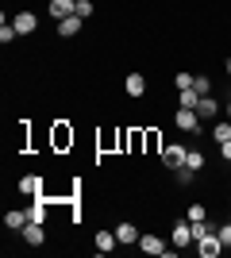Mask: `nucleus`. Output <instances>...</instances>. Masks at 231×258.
Instances as JSON below:
<instances>
[{
    "instance_id": "nucleus-25",
    "label": "nucleus",
    "mask_w": 231,
    "mask_h": 258,
    "mask_svg": "<svg viewBox=\"0 0 231 258\" xmlns=\"http://www.w3.org/2000/svg\"><path fill=\"white\" fill-rule=\"evenodd\" d=\"M193 173H197V170H189V166H181V170H177V185H193Z\"/></svg>"
},
{
    "instance_id": "nucleus-7",
    "label": "nucleus",
    "mask_w": 231,
    "mask_h": 258,
    "mask_svg": "<svg viewBox=\"0 0 231 258\" xmlns=\"http://www.w3.org/2000/svg\"><path fill=\"white\" fill-rule=\"evenodd\" d=\"M123 93H127L131 100L146 97V77H143V74H127V81H123Z\"/></svg>"
},
{
    "instance_id": "nucleus-8",
    "label": "nucleus",
    "mask_w": 231,
    "mask_h": 258,
    "mask_svg": "<svg viewBox=\"0 0 231 258\" xmlns=\"http://www.w3.org/2000/svg\"><path fill=\"white\" fill-rule=\"evenodd\" d=\"M20 235H23V243H27V247H43V243H46V231H43V224H35V220H31L27 227H23Z\"/></svg>"
},
{
    "instance_id": "nucleus-9",
    "label": "nucleus",
    "mask_w": 231,
    "mask_h": 258,
    "mask_svg": "<svg viewBox=\"0 0 231 258\" xmlns=\"http://www.w3.org/2000/svg\"><path fill=\"white\" fill-rule=\"evenodd\" d=\"M139 250H143V254H170V247H166L158 235H139Z\"/></svg>"
},
{
    "instance_id": "nucleus-28",
    "label": "nucleus",
    "mask_w": 231,
    "mask_h": 258,
    "mask_svg": "<svg viewBox=\"0 0 231 258\" xmlns=\"http://www.w3.org/2000/svg\"><path fill=\"white\" fill-rule=\"evenodd\" d=\"M227 74H231V62H227Z\"/></svg>"
},
{
    "instance_id": "nucleus-18",
    "label": "nucleus",
    "mask_w": 231,
    "mask_h": 258,
    "mask_svg": "<svg viewBox=\"0 0 231 258\" xmlns=\"http://www.w3.org/2000/svg\"><path fill=\"white\" fill-rule=\"evenodd\" d=\"M54 143H58V147H66V143H73V131H69L66 123H58V131H54Z\"/></svg>"
},
{
    "instance_id": "nucleus-22",
    "label": "nucleus",
    "mask_w": 231,
    "mask_h": 258,
    "mask_svg": "<svg viewBox=\"0 0 231 258\" xmlns=\"http://www.w3.org/2000/svg\"><path fill=\"white\" fill-rule=\"evenodd\" d=\"M73 16H81V20H89V16H93V0H77Z\"/></svg>"
},
{
    "instance_id": "nucleus-20",
    "label": "nucleus",
    "mask_w": 231,
    "mask_h": 258,
    "mask_svg": "<svg viewBox=\"0 0 231 258\" xmlns=\"http://www.w3.org/2000/svg\"><path fill=\"white\" fill-rule=\"evenodd\" d=\"M212 139H216V143H227L231 139V123H216V127H212Z\"/></svg>"
},
{
    "instance_id": "nucleus-4",
    "label": "nucleus",
    "mask_w": 231,
    "mask_h": 258,
    "mask_svg": "<svg viewBox=\"0 0 231 258\" xmlns=\"http://www.w3.org/2000/svg\"><path fill=\"white\" fill-rule=\"evenodd\" d=\"M223 243H220V235H204V239H197V254L200 258H220L223 254Z\"/></svg>"
},
{
    "instance_id": "nucleus-3",
    "label": "nucleus",
    "mask_w": 231,
    "mask_h": 258,
    "mask_svg": "<svg viewBox=\"0 0 231 258\" xmlns=\"http://www.w3.org/2000/svg\"><path fill=\"white\" fill-rule=\"evenodd\" d=\"M185 158H189V147H177V143L162 147V166H170V170H181Z\"/></svg>"
},
{
    "instance_id": "nucleus-29",
    "label": "nucleus",
    "mask_w": 231,
    "mask_h": 258,
    "mask_svg": "<svg viewBox=\"0 0 231 258\" xmlns=\"http://www.w3.org/2000/svg\"><path fill=\"white\" fill-rule=\"evenodd\" d=\"M227 201H231V197H227Z\"/></svg>"
},
{
    "instance_id": "nucleus-24",
    "label": "nucleus",
    "mask_w": 231,
    "mask_h": 258,
    "mask_svg": "<svg viewBox=\"0 0 231 258\" xmlns=\"http://www.w3.org/2000/svg\"><path fill=\"white\" fill-rule=\"evenodd\" d=\"M174 85H177V89H193V74H185V70H181V74L174 77Z\"/></svg>"
},
{
    "instance_id": "nucleus-10",
    "label": "nucleus",
    "mask_w": 231,
    "mask_h": 258,
    "mask_svg": "<svg viewBox=\"0 0 231 258\" xmlns=\"http://www.w3.org/2000/svg\"><path fill=\"white\" fill-rule=\"evenodd\" d=\"M81 27H85V20H81V16H66V20H58V35H62V39H73Z\"/></svg>"
},
{
    "instance_id": "nucleus-14",
    "label": "nucleus",
    "mask_w": 231,
    "mask_h": 258,
    "mask_svg": "<svg viewBox=\"0 0 231 258\" xmlns=\"http://www.w3.org/2000/svg\"><path fill=\"white\" fill-rule=\"evenodd\" d=\"M116 247H120L116 231H97V250H100V254H112Z\"/></svg>"
},
{
    "instance_id": "nucleus-27",
    "label": "nucleus",
    "mask_w": 231,
    "mask_h": 258,
    "mask_svg": "<svg viewBox=\"0 0 231 258\" xmlns=\"http://www.w3.org/2000/svg\"><path fill=\"white\" fill-rule=\"evenodd\" d=\"M223 112H227V119H231V97H227V104H223Z\"/></svg>"
},
{
    "instance_id": "nucleus-26",
    "label": "nucleus",
    "mask_w": 231,
    "mask_h": 258,
    "mask_svg": "<svg viewBox=\"0 0 231 258\" xmlns=\"http://www.w3.org/2000/svg\"><path fill=\"white\" fill-rule=\"evenodd\" d=\"M216 235H220L223 247H231V220H227V224H220V231H216Z\"/></svg>"
},
{
    "instance_id": "nucleus-23",
    "label": "nucleus",
    "mask_w": 231,
    "mask_h": 258,
    "mask_svg": "<svg viewBox=\"0 0 231 258\" xmlns=\"http://www.w3.org/2000/svg\"><path fill=\"white\" fill-rule=\"evenodd\" d=\"M204 205H189V212H185V220H193V224H197V220H204Z\"/></svg>"
},
{
    "instance_id": "nucleus-15",
    "label": "nucleus",
    "mask_w": 231,
    "mask_h": 258,
    "mask_svg": "<svg viewBox=\"0 0 231 258\" xmlns=\"http://www.w3.org/2000/svg\"><path fill=\"white\" fill-rule=\"evenodd\" d=\"M20 193H27V197H39V189H43V181L35 177V173H27V177H20V185H16Z\"/></svg>"
},
{
    "instance_id": "nucleus-17",
    "label": "nucleus",
    "mask_w": 231,
    "mask_h": 258,
    "mask_svg": "<svg viewBox=\"0 0 231 258\" xmlns=\"http://www.w3.org/2000/svg\"><path fill=\"white\" fill-rule=\"evenodd\" d=\"M20 39V31H16V23H8V16H4V23H0V43L8 46V43H16Z\"/></svg>"
},
{
    "instance_id": "nucleus-16",
    "label": "nucleus",
    "mask_w": 231,
    "mask_h": 258,
    "mask_svg": "<svg viewBox=\"0 0 231 258\" xmlns=\"http://www.w3.org/2000/svg\"><path fill=\"white\" fill-rule=\"evenodd\" d=\"M200 93L197 89H177V108H197Z\"/></svg>"
},
{
    "instance_id": "nucleus-11",
    "label": "nucleus",
    "mask_w": 231,
    "mask_h": 258,
    "mask_svg": "<svg viewBox=\"0 0 231 258\" xmlns=\"http://www.w3.org/2000/svg\"><path fill=\"white\" fill-rule=\"evenodd\" d=\"M197 116L200 119H216V116H220V100H216V97H200L197 100Z\"/></svg>"
},
{
    "instance_id": "nucleus-21",
    "label": "nucleus",
    "mask_w": 231,
    "mask_h": 258,
    "mask_svg": "<svg viewBox=\"0 0 231 258\" xmlns=\"http://www.w3.org/2000/svg\"><path fill=\"white\" fill-rule=\"evenodd\" d=\"M193 89H197L200 97H208L212 93V77H193Z\"/></svg>"
},
{
    "instance_id": "nucleus-12",
    "label": "nucleus",
    "mask_w": 231,
    "mask_h": 258,
    "mask_svg": "<svg viewBox=\"0 0 231 258\" xmlns=\"http://www.w3.org/2000/svg\"><path fill=\"white\" fill-rule=\"evenodd\" d=\"M73 8H77V0H50V16H54V23L66 20V16H73Z\"/></svg>"
},
{
    "instance_id": "nucleus-2",
    "label": "nucleus",
    "mask_w": 231,
    "mask_h": 258,
    "mask_svg": "<svg viewBox=\"0 0 231 258\" xmlns=\"http://www.w3.org/2000/svg\"><path fill=\"white\" fill-rule=\"evenodd\" d=\"M170 243H174L177 250H181V247H197V239H193V224H189V220L174 224V231H170Z\"/></svg>"
},
{
    "instance_id": "nucleus-19",
    "label": "nucleus",
    "mask_w": 231,
    "mask_h": 258,
    "mask_svg": "<svg viewBox=\"0 0 231 258\" xmlns=\"http://www.w3.org/2000/svg\"><path fill=\"white\" fill-rule=\"evenodd\" d=\"M185 166H189V170H204V154L193 147V151H189V158H185Z\"/></svg>"
},
{
    "instance_id": "nucleus-1",
    "label": "nucleus",
    "mask_w": 231,
    "mask_h": 258,
    "mask_svg": "<svg viewBox=\"0 0 231 258\" xmlns=\"http://www.w3.org/2000/svg\"><path fill=\"white\" fill-rule=\"evenodd\" d=\"M174 123L185 131V135H200V127H204L200 116H197V108H177V112H174Z\"/></svg>"
},
{
    "instance_id": "nucleus-5",
    "label": "nucleus",
    "mask_w": 231,
    "mask_h": 258,
    "mask_svg": "<svg viewBox=\"0 0 231 258\" xmlns=\"http://www.w3.org/2000/svg\"><path fill=\"white\" fill-rule=\"evenodd\" d=\"M116 239H120V247H139V227L123 220V224H116Z\"/></svg>"
},
{
    "instance_id": "nucleus-6",
    "label": "nucleus",
    "mask_w": 231,
    "mask_h": 258,
    "mask_svg": "<svg viewBox=\"0 0 231 258\" xmlns=\"http://www.w3.org/2000/svg\"><path fill=\"white\" fill-rule=\"evenodd\" d=\"M12 23H16V31H20V35H35V27H39V16L23 8V12H16V20H12Z\"/></svg>"
},
{
    "instance_id": "nucleus-13",
    "label": "nucleus",
    "mask_w": 231,
    "mask_h": 258,
    "mask_svg": "<svg viewBox=\"0 0 231 258\" xmlns=\"http://www.w3.org/2000/svg\"><path fill=\"white\" fill-rule=\"evenodd\" d=\"M4 224H8L12 231H23V227L31 224V212H20V208H12V212L4 216Z\"/></svg>"
}]
</instances>
